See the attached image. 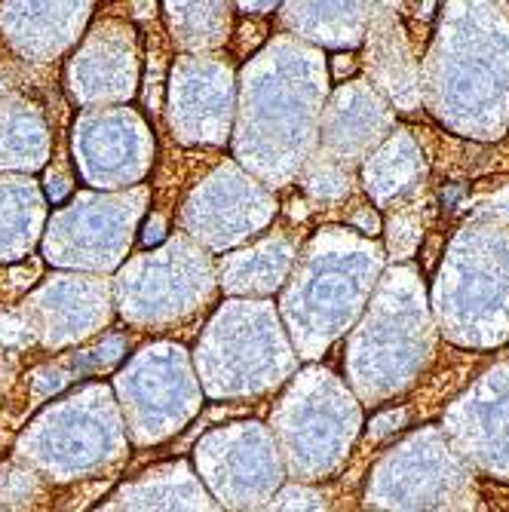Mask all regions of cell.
<instances>
[{"label":"cell","instance_id":"cell-11","mask_svg":"<svg viewBox=\"0 0 509 512\" xmlns=\"http://www.w3.org/2000/svg\"><path fill=\"white\" fill-rule=\"evenodd\" d=\"M350 68H353V62H350L347 56H341V59H338V74H347Z\"/></svg>","mask_w":509,"mask_h":512},{"label":"cell","instance_id":"cell-1","mask_svg":"<svg viewBox=\"0 0 509 512\" xmlns=\"http://www.w3.org/2000/svg\"><path fill=\"white\" fill-rule=\"evenodd\" d=\"M430 111L454 132L494 142L509 126V10L451 0L424 65Z\"/></svg>","mask_w":509,"mask_h":512},{"label":"cell","instance_id":"cell-2","mask_svg":"<svg viewBox=\"0 0 509 512\" xmlns=\"http://www.w3.org/2000/svg\"><path fill=\"white\" fill-rule=\"evenodd\" d=\"M436 319L460 347H500L509 338V224L473 212L454 237L433 295Z\"/></svg>","mask_w":509,"mask_h":512},{"label":"cell","instance_id":"cell-12","mask_svg":"<svg viewBox=\"0 0 509 512\" xmlns=\"http://www.w3.org/2000/svg\"><path fill=\"white\" fill-rule=\"evenodd\" d=\"M381 4H384L387 10H393V7H399V4H405V0H381Z\"/></svg>","mask_w":509,"mask_h":512},{"label":"cell","instance_id":"cell-10","mask_svg":"<svg viewBox=\"0 0 509 512\" xmlns=\"http://www.w3.org/2000/svg\"><path fill=\"white\" fill-rule=\"evenodd\" d=\"M421 237H424V230H421V218L408 212V209H399L393 218H390V252L396 261H405L414 255V249L421 246Z\"/></svg>","mask_w":509,"mask_h":512},{"label":"cell","instance_id":"cell-7","mask_svg":"<svg viewBox=\"0 0 509 512\" xmlns=\"http://www.w3.org/2000/svg\"><path fill=\"white\" fill-rule=\"evenodd\" d=\"M390 129V111L387 105L362 86L341 89L332 111L329 126V145L338 160L350 163L359 160L368 148L378 145Z\"/></svg>","mask_w":509,"mask_h":512},{"label":"cell","instance_id":"cell-9","mask_svg":"<svg viewBox=\"0 0 509 512\" xmlns=\"http://www.w3.org/2000/svg\"><path fill=\"white\" fill-rule=\"evenodd\" d=\"M310 188L326 197V200H338L350 191V169L344 160L338 157H326L322 163H316V169L310 172Z\"/></svg>","mask_w":509,"mask_h":512},{"label":"cell","instance_id":"cell-5","mask_svg":"<svg viewBox=\"0 0 509 512\" xmlns=\"http://www.w3.org/2000/svg\"><path fill=\"white\" fill-rule=\"evenodd\" d=\"M445 436L476 470L509 482V362H497L451 402Z\"/></svg>","mask_w":509,"mask_h":512},{"label":"cell","instance_id":"cell-4","mask_svg":"<svg viewBox=\"0 0 509 512\" xmlns=\"http://www.w3.org/2000/svg\"><path fill=\"white\" fill-rule=\"evenodd\" d=\"M368 500L375 506L399 509H473V463L442 430L430 427L411 436L381 463Z\"/></svg>","mask_w":509,"mask_h":512},{"label":"cell","instance_id":"cell-3","mask_svg":"<svg viewBox=\"0 0 509 512\" xmlns=\"http://www.w3.org/2000/svg\"><path fill=\"white\" fill-rule=\"evenodd\" d=\"M393 279L396 283L384 289L356 341V384L372 399L405 390L436 350L430 310L418 279L411 270H399Z\"/></svg>","mask_w":509,"mask_h":512},{"label":"cell","instance_id":"cell-8","mask_svg":"<svg viewBox=\"0 0 509 512\" xmlns=\"http://www.w3.org/2000/svg\"><path fill=\"white\" fill-rule=\"evenodd\" d=\"M424 175H427V163L418 142L405 129H396V135L387 138V145L368 160L365 188L378 203H387L418 188Z\"/></svg>","mask_w":509,"mask_h":512},{"label":"cell","instance_id":"cell-6","mask_svg":"<svg viewBox=\"0 0 509 512\" xmlns=\"http://www.w3.org/2000/svg\"><path fill=\"white\" fill-rule=\"evenodd\" d=\"M368 74L396 102L399 111L421 105V68L393 10L378 7L368 28Z\"/></svg>","mask_w":509,"mask_h":512}]
</instances>
